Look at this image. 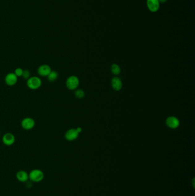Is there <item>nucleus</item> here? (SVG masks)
<instances>
[{"label": "nucleus", "mask_w": 195, "mask_h": 196, "mask_svg": "<svg viewBox=\"0 0 195 196\" xmlns=\"http://www.w3.org/2000/svg\"><path fill=\"white\" fill-rule=\"evenodd\" d=\"M23 69L21 68H18L15 70V75L17 77L22 76L23 73Z\"/></svg>", "instance_id": "dca6fc26"}, {"label": "nucleus", "mask_w": 195, "mask_h": 196, "mask_svg": "<svg viewBox=\"0 0 195 196\" xmlns=\"http://www.w3.org/2000/svg\"><path fill=\"white\" fill-rule=\"evenodd\" d=\"M38 73L39 75L45 77L48 76L49 75L50 72L52 71L51 68L50 67L49 65L44 64V65H41L38 69Z\"/></svg>", "instance_id": "423d86ee"}, {"label": "nucleus", "mask_w": 195, "mask_h": 196, "mask_svg": "<svg viewBox=\"0 0 195 196\" xmlns=\"http://www.w3.org/2000/svg\"><path fill=\"white\" fill-rule=\"evenodd\" d=\"M76 130L77 131V132L78 133H81V130H82V129H81V128H80V127H78V128H77Z\"/></svg>", "instance_id": "6ab92c4d"}, {"label": "nucleus", "mask_w": 195, "mask_h": 196, "mask_svg": "<svg viewBox=\"0 0 195 196\" xmlns=\"http://www.w3.org/2000/svg\"><path fill=\"white\" fill-rule=\"evenodd\" d=\"M66 87L68 89L70 90H73L77 88L79 85V80L78 79L74 76H72L67 79L66 81Z\"/></svg>", "instance_id": "7ed1b4c3"}, {"label": "nucleus", "mask_w": 195, "mask_h": 196, "mask_svg": "<svg viewBox=\"0 0 195 196\" xmlns=\"http://www.w3.org/2000/svg\"><path fill=\"white\" fill-rule=\"evenodd\" d=\"M47 77L48 78V80L50 81H54L57 79V72L56 71H52Z\"/></svg>", "instance_id": "ddd939ff"}, {"label": "nucleus", "mask_w": 195, "mask_h": 196, "mask_svg": "<svg viewBox=\"0 0 195 196\" xmlns=\"http://www.w3.org/2000/svg\"><path fill=\"white\" fill-rule=\"evenodd\" d=\"M16 178L21 182H26L29 180V174L23 170H20L16 174Z\"/></svg>", "instance_id": "9b49d317"}, {"label": "nucleus", "mask_w": 195, "mask_h": 196, "mask_svg": "<svg viewBox=\"0 0 195 196\" xmlns=\"http://www.w3.org/2000/svg\"><path fill=\"white\" fill-rule=\"evenodd\" d=\"M78 133L76 129H70L65 134V138L68 141H73L78 137Z\"/></svg>", "instance_id": "1a4fd4ad"}, {"label": "nucleus", "mask_w": 195, "mask_h": 196, "mask_svg": "<svg viewBox=\"0 0 195 196\" xmlns=\"http://www.w3.org/2000/svg\"><path fill=\"white\" fill-rule=\"evenodd\" d=\"M111 71L115 75H118L120 72V68L119 65L113 64L111 67Z\"/></svg>", "instance_id": "4468645a"}, {"label": "nucleus", "mask_w": 195, "mask_h": 196, "mask_svg": "<svg viewBox=\"0 0 195 196\" xmlns=\"http://www.w3.org/2000/svg\"><path fill=\"white\" fill-rule=\"evenodd\" d=\"M35 125V120L31 118H26L22 120L21 126L25 130H31Z\"/></svg>", "instance_id": "39448f33"}, {"label": "nucleus", "mask_w": 195, "mask_h": 196, "mask_svg": "<svg viewBox=\"0 0 195 196\" xmlns=\"http://www.w3.org/2000/svg\"><path fill=\"white\" fill-rule=\"evenodd\" d=\"M112 85L114 89L119 91L122 87V83L118 77H114L112 81Z\"/></svg>", "instance_id": "f8f14e48"}, {"label": "nucleus", "mask_w": 195, "mask_h": 196, "mask_svg": "<svg viewBox=\"0 0 195 196\" xmlns=\"http://www.w3.org/2000/svg\"><path fill=\"white\" fill-rule=\"evenodd\" d=\"M146 5L148 9L152 12H157L160 8V2L158 0H147Z\"/></svg>", "instance_id": "20e7f679"}, {"label": "nucleus", "mask_w": 195, "mask_h": 196, "mask_svg": "<svg viewBox=\"0 0 195 196\" xmlns=\"http://www.w3.org/2000/svg\"><path fill=\"white\" fill-rule=\"evenodd\" d=\"M5 82L6 83L10 86H12L15 85L17 81V76L15 73H9L5 77Z\"/></svg>", "instance_id": "6e6552de"}, {"label": "nucleus", "mask_w": 195, "mask_h": 196, "mask_svg": "<svg viewBox=\"0 0 195 196\" xmlns=\"http://www.w3.org/2000/svg\"><path fill=\"white\" fill-rule=\"evenodd\" d=\"M75 95L77 98H83L84 96V92L81 89H78L75 92Z\"/></svg>", "instance_id": "2eb2a0df"}, {"label": "nucleus", "mask_w": 195, "mask_h": 196, "mask_svg": "<svg viewBox=\"0 0 195 196\" xmlns=\"http://www.w3.org/2000/svg\"><path fill=\"white\" fill-rule=\"evenodd\" d=\"M158 1L160 3H165V2H167V0H158Z\"/></svg>", "instance_id": "a211bd4d"}, {"label": "nucleus", "mask_w": 195, "mask_h": 196, "mask_svg": "<svg viewBox=\"0 0 195 196\" xmlns=\"http://www.w3.org/2000/svg\"><path fill=\"white\" fill-rule=\"evenodd\" d=\"M42 84L41 79L37 76L29 77L27 81V85L32 89H39Z\"/></svg>", "instance_id": "f03ea898"}, {"label": "nucleus", "mask_w": 195, "mask_h": 196, "mask_svg": "<svg viewBox=\"0 0 195 196\" xmlns=\"http://www.w3.org/2000/svg\"><path fill=\"white\" fill-rule=\"evenodd\" d=\"M30 75H31V73L29 72V71L28 70H24L23 71V75L22 76L25 79H28L29 77H30Z\"/></svg>", "instance_id": "f3484780"}, {"label": "nucleus", "mask_w": 195, "mask_h": 196, "mask_svg": "<svg viewBox=\"0 0 195 196\" xmlns=\"http://www.w3.org/2000/svg\"><path fill=\"white\" fill-rule=\"evenodd\" d=\"M2 141L5 145L11 146L15 142V137L11 133H6L3 136Z\"/></svg>", "instance_id": "0eeeda50"}, {"label": "nucleus", "mask_w": 195, "mask_h": 196, "mask_svg": "<svg viewBox=\"0 0 195 196\" xmlns=\"http://www.w3.org/2000/svg\"><path fill=\"white\" fill-rule=\"evenodd\" d=\"M166 123L167 126L171 128H176L179 126V121L175 117L171 116L167 119Z\"/></svg>", "instance_id": "9d476101"}, {"label": "nucleus", "mask_w": 195, "mask_h": 196, "mask_svg": "<svg viewBox=\"0 0 195 196\" xmlns=\"http://www.w3.org/2000/svg\"><path fill=\"white\" fill-rule=\"evenodd\" d=\"M44 178V174L41 170L35 169L32 170L29 174V179L32 182H39L42 181Z\"/></svg>", "instance_id": "f257e3e1"}]
</instances>
